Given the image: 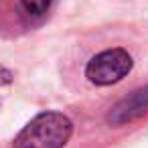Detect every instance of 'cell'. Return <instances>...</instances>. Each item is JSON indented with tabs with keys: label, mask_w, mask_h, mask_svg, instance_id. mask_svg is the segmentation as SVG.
<instances>
[{
	"label": "cell",
	"mask_w": 148,
	"mask_h": 148,
	"mask_svg": "<svg viewBox=\"0 0 148 148\" xmlns=\"http://www.w3.org/2000/svg\"><path fill=\"white\" fill-rule=\"evenodd\" d=\"M73 134V122L61 112L35 116L14 138L12 148H63Z\"/></svg>",
	"instance_id": "obj_1"
},
{
	"label": "cell",
	"mask_w": 148,
	"mask_h": 148,
	"mask_svg": "<svg viewBox=\"0 0 148 148\" xmlns=\"http://www.w3.org/2000/svg\"><path fill=\"white\" fill-rule=\"evenodd\" d=\"M132 55L124 49H106L91 57L85 65V77L95 85H112L132 71Z\"/></svg>",
	"instance_id": "obj_2"
},
{
	"label": "cell",
	"mask_w": 148,
	"mask_h": 148,
	"mask_svg": "<svg viewBox=\"0 0 148 148\" xmlns=\"http://www.w3.org/2000/svg\"><path fill=\"white\" fill-rule=\"evenodd\" d=\"M148 114V85L132 91L124 99H120L108 114V122L112 126H122L128 122H134Z\"/></svg>",
	"instance_id": "obj_3"
},
{
	"label": "cell",
	"mask_w": 148,
	"mask_h": 148,
	"mask_svg": "<svg viewBox=\"0 0 148 148\" xmlns=\"http://www.w3.org/2000/svg\"><path fill=\"white\" fill-rule=\"evenodd\" d=\"M25 10L31 14V16H43L49 8H51V2L53 0H21Z\"/></svg>",
	"instance_id": "obj_4"
},
{
	"label": "cell",
	"mask_w": 148,
	"mask_h": 148,
	"mask_svg": "<svg viewBox=\"0 0 148 148\" xmlns=\"http://www.w3.org/2000/svg\"><path fill=\"white\" fill-rule=\"evenodd\" d=\"M10 81H12V71L6 69L4 65H0V87H2V85H8Z\"/></svg>",
	"instance_id": "obj_5"
}]
</instances>
